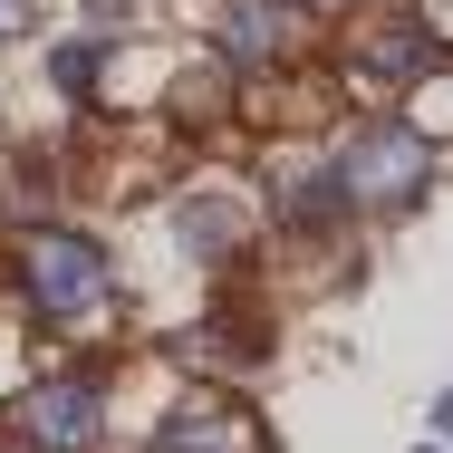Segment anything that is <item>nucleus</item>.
<instances>
[{"mask_svg":"<svg viewBox=\"0 0 453 453\" xmlns=\"http://www.w3.org/2000/svg\"><path fill=\"white\" fill-rule=\"evenodd\" d=\"M10 289L39 328H88L116 309V251L78 222H29L10 242Z\"/></svg>","mask_w":453,"mask_h":453,"instance_id":"nucleus-1","label":"nucleus"},{"mask_svg":"<svg viewBox=\"0 0 453 453\" xmlns=\"http://www.w3.org/2000/svg\"><path fill=\"white\" fill-rule=\"evenodd\" d=\"M328 165H338L348 212H415L434 193V174H444V145L425 126H405V116H357L328 145Z\"/></svg>","mask_w":453,"mask_h":453,"instance_id":"nucleus-2","label":"nucleus"},{"mask_svg":"<svg viewBox=\"0 0 453 453\" xmlns=\"http://www.w3.org/2000/svg\"><path fill=\"white\" fill-rule=\"evenodd\" d=\"M19 453H106V366H49L10 405Z\"/></svg>","mask_w":453,"mask_h":453,"instance_id":"nucleus-3","label":"nucleus"},{"mask_svg":"<svg viewBox=\"0 0 453 453\" xmlns=\"http://www.w3.org/2000/svg\"><path fill=\"white\" fill-rule=\"evenodd\" d=\"M434 68H444L434 10H366L348 29V88H366V96H415Z\"/></svg>","mask_w":453,"mask_h":453,"instance_id":"nucleus-4","label":"nucleus"},{"mask_svg":"<svg viewBox=\"0 0 453 453\" xmlns=\"http://www.w3.org/2000/svg\"><path fill=\"white\" fill-rule=\"evenodd\" d=\"M309 0H212V49L203 58H222L232 78H280L289 58H299V19Z\"/></svg>","mask_w":453,"mask_h":453,"instance_id":"nucleus-5","label":"nucleus"},{"mask_svg":"<svg viewBox=\"0 0 453 453\" xmlns=\"http://www.w3.org/2000/svg\"><path fill=\"white\" fill-rule=\"evenodd\" d=\"M174 251L203 261V271H242V261H251V203H242L232 183L174 193Z\"/></svg>","mask_w":453,"mask_h":453,"instance_id":"nucleus-6","label":"nucleus"},{"mask_svg":"<svg viewBox=\"0 0 453 453\" xmlns=\"http://www.w3.org/2000/svg\"><path fill=\"white\" fill-rule=\"evenodd\" d=\"M271 222L289 232V242L348 232L357 212H348V193H338V165H328V155H280L271 165Z\"/></svg>","mask_w":453,"mask_h":453,"instance_id":"nucleus-7","label":"nucleus"},{"mask_svg":"<svg viewBox=\"0 0 453 453\" xmlns=\"http://www.w3.org/2000/svg\"><path fill=\"white\" fill-rule=\"evenodd\" d=\"M174 357L193 366V376H251V366L271 357V319L242 309V299H212V309L174 338Z\"/></svg>","mask_w":453,"mask_h":453,"instance_id":"nucleus-8","label":"nucleus"},{"mask_svg":"<svg viewBox=\"0 0 453 453\" xmlns=\"http://www.w3.org/2000/svg\"><path fill=\"white\" fill-rule=\"evenodd\" d=\"M242 434H251V425H242L232 405H203V395H193V405H165V415H155L145 453H251Z\"/></svg>","mask_w":453,"mask_h":453,"instance_id":"nucleus-9","label":"nucleus"},{"mask_svg":"<svg viewBox=\"0 0 453 453\" xmlns=\"http://www.w3.org/2000/svg\"><path fill=\"white\" fill-rule=\"evenodd\" d=\"M106 58H116V39H58V49H49V88L68 96V106H96Z\"/></svg>","mask_w":453,"mask_h":453,"instance_id":"nucleus-10","label":"nucleus"},{"mask_svg":"<svg viewBox=\"0 0 453 453\" xmlns=\"http://www.w3.org/2000/svg\"><path fill=\"white\" fill-rule=\"evenodd\" d=\"M29 19H39V10H29V0H0V49H10V39H19V29H29Z\"/></svg>","mask_w":453,"mask_h":453,"instance_id":"nucleus-11","label":"nucleus"},{"mask_svg":"<svg viewBox=\"0 0 453 453\" xmlns=\"http://www.w3.org/2000/svg\"><path fill=\"white\" fill-rule=\"evenodd\" d=\"M434 434H444V444H453V395H434Z\"/></svg>","mask_w":453,"mask_h":453,"instance_id":"nucleus-12","label":"nucleus"}]
</instances>
